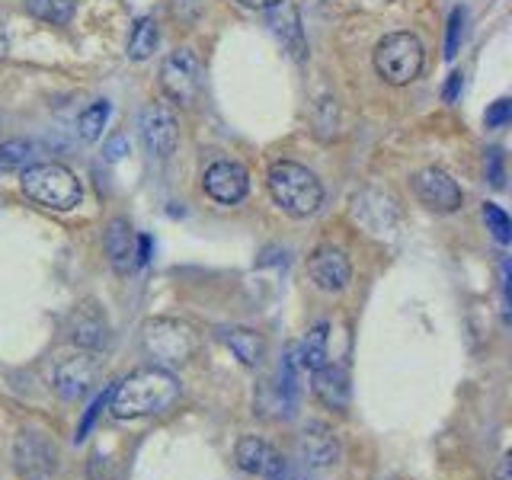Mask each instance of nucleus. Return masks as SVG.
Here are the masks:
<instances>
[{"mask_svg": "<svg viewBox=\"0 0 512 480\" xmlns=\"http://www.w3.org/2000/svg\"><path fill=\"white\" fill-rule=\"evenodd\" d=\"M109 397H112V388L109 391H103L100 397L93 400L90 404V410L84 413V420H80V426H77V442H84L87 439V432L93 429V423H96V416H100V410H106V404H109Z\"/></svg>", "mask_w": 512, "mask_h": 480, "instance_id": "nucleus-26", "label": "nucleus"}, {"mask_svg": "<svg viewBox=\"0 0 512 480\" xmlns=\"http://www.w3.org/2000/svg\"><path fill=\"white\" fill-rule=\"evenodd\" d=\"M311 375H314V384H311L314 397L327 410L343 413L349 407V397H352V384H349L346 368L336 365V362H327V365H320L317 372H311Z\"/></svg>", "mask_w": 512, "mask_h": 480, "instance_id": "nucleus-15", "label": "nucleus"}, {"mask_svg": "<svg viewBox=\"0 0 512 480\" xmlns=\"http://www.w3.org/2000/svg\"><path fill=\"white\" fill-rule=\"evenodd\" d=\"M458 93H461V74H452V77H448V84H445V100L455 103Z\"/></svg>", "mask_w": 512, "mask_h": 480, "instance_id": "nucleus-30", "label": "nucleus"}, {"mask_svg": "<svg viewBox=\"0 0 512 480\" xmlns=\"http://www.w3.org/2000/svg\"><path fill=\"white\" fill-rule=\"evenodd\" d=\"M32 157V144L29 141H4L0 144V173H20L29 167Z\"/></svg>", "mask_w": 512, "mask_h": 480, "instance_id": "nucleus-23", "label": "nucleus"}, {"mask_svg": "<svg viewBox=\"0 0 512 480\" xmlns=\"http://www.w3.org/2000/svg\"><path fill=\"white\" fill-rule=\"evenodd\" d=\"M151 260V237H138V266Z\"/></svg>", "mask_w": 512, "mask_h": 480, "instance_id": "nucleus-31", "label": "nucleus"}, {"mask_svg": "<svg viewBox=\"0 0 512 480\" xmlns=\"http://www.w3.org/2000/svg\"><path fill=\"white\" fill-rule=\"evenodd\" d=\"M423 42L413 32H391L375 48V71L381 74L384 84L407 87L423 71Z\"/></svg>", "mask_w": 512, "mask_h": 480, "instance_id": "nucleus-4", "label": "nucleus"}, {"mask_svg": "<svg viewBox=\"0 0 512 480\" xmlns=\"http://www.w3.org/2000/svg\"><path fill=\"white\" fill-rule=\"evenodd\" d=\"M509 464H512L509 455H503V458H500V468H496V480H512V477H509Z\"/></svg>", "mask_w": 512, "mask_h": 480, "instance_id": "nucleus-33", "label": "nucleus"}, {"mask_svg": "<svg viewBox=\"0 0 512 480\" xmlns=\"http://www.w3.org/2000/svg\"><path fill=\"white\" fill-rule=\"evenodd\" d=\"M13 461L23 480H48L58 468V452L42 432H20L13 445Z\"/></svg>", "mask_w": 512, "mask_h": 480, "instance_id": "nucleus-8", "label": "nucleus"}, {"mask_svg": "<svg viewBox=\"0 0 512 480\" xmlns=\"http://www.w3.org/2000/svg\"><path fill=\"white\" fill-rule=\"evenodd\" d=\"M103 244H106L109 263H112V269L119 272V276H125V272H132L138 266V234L125 218H112L109 221Z\"/></svg>", "mask_w": 512, "mask_h": 480, "instance_id": "nucleus-16", "label": "nucleus"}, {"mask_svg": "<svg viewBox=\"0 0 512 480\" xmlns=\"http://www.w3.org/2000/svg\"><path fill=\"white\" fill-rule=\"evenodd\" d=\"M218 340L234 352V359H240V365L247 368H260L266 362V336L253 327H221Z\"/></svg>", "mask_w": 512, "mask_h": 480, "instance_id": "nucleus-18", "label": "nucleus"}, {"mask_svg": "<svg viewBox=\"0 0 512 480\" xmlns=\"http://www.w3.org/2000/svg\"><path fill=\"white\" fill-rule=\"evenodd\" d=\"M244 7H250V10H272V7H279L282 0H240Z\"/></svg>", "mask_w": 512, "mask_h": 480, "instance_id": "nucleus-32", "label": "nucleus"}, {"mask_svg": "<svg viewBox=\"0 0 512 480\" xmlns=\"http://www.w3.org/2000/svg\"><path fill=\"white\" fill-rule=\"evenodd\" d=\"M141 141L151 157L167 160L176 151L180 141V122H176L173 109L167 103H151L141 112Z\"/></svg>", "mask_w": 512, "mask_h": 480, "instance_id": "nucleus-9", "label": "nucleus"}, {"mask_svg": "<svg viewBox=\"0 0 512 480\" xmlns=\"http://www.w3.org/2000/svg\"><path fill=\"white\" fill-rule=\"evenodd\" d=\"M106 119H109V103H106V100L90 103L84 112H80V119H77V132H80V138H84V141H96V138L103 135Z\"/></svg>", "mask_w": 512, "mask_h": 480, "instance_id": "nucleus-22", "label": "nucleus"}, {"mask_svg": "<svg viewBox=\"0 0 512 480\" xmlns=\"http://www.w3.org/2000/svg\"><path fill=\"white\" fill-rule=\"evenodd\" d=\"M100 372H103L100 356L90 349H77V352H71V356H61L55 362V368H52L55 391L64 400H77V397H84L96 388Z\"/></svg>", "mask_w": 512, "mask_h": 480, "instance_id": "nucleus-7", "label": "nucleus"}, {"mask_svg": "<svg viewBox=\"0 0 512 480\" xmlns=\"http://www.w3.org/2000/svg\"><path fill=\"white\" fill-rule=\"evenodd\" d=\"M144 349L160 365H186L199 349V336L189 324L173 317H157L144 324Z\"/></svg>", "mask_w": 512, "mask_h": 480, "instance_id": "nucleus-5", "label": "nucleus"}, {"mask_svg": "<svg viewBox=\"0 0 512 480\" xmlns=\"http://www.w3.org/2000/svg\"><path fill=\"white\" fill-rule=\"evenodd\" d=\"M484 221H487V231L500 240V244H509L512 240V221H509V215L503 212L500 205H493V202H487L484 205Z\"/></svg>", "mask_w": 512, "mask_h": 480, "instance_id": "nucleus-24", "label": "nucleus"}, {"mask_svg": "<svg viewBox=\"0 0 512 480\" xmlns=\"http://www.w3.org/2000/svg\"><path fill=\"white\" fill-rule=\"evenodd\" d=\"M487 164H490V183L496 189H503V154L500 151H487Z\"/></svg>", "mask_w": 512, "mask_h": 480, "instance_id": "nucleus-29", "label": "nucleus"}, {"mask_svg": "<svg viewBox=\"0 0 512 480\" xmlns=\"http://www.w3.org/2000/svg\"><path fill=\"white\" fill-rule=\"evenodd\" d=\"M157 42H160L157 23L151 20V16H141L132 29V36H128V58H135V61L151 58L157 52Z\"/></svg>", "mask_w": 512, "mask_h": 480, "instance_id": "nucleus-20", "label": "nucleus"}, {"mask_svg": "<svg viewBox=\"0 0 512 480\" xmlns=\"http://www.w3.org/2000/svg\"><path fill=\"white\" fill-rule=\"evenodd\" d=\"M266 480H298V477H295L292 471H288L285 464H282V468H279V471H272V474H269Z\"/></svg>", "mask_w": 512, "mask_h": 480, "instance_id": "nucleus-34", "label": "nucleus"}, {"mask_svg": "<svg viewBox=\"0 0 512 480\" xmlns=\"http://www.w3.org/2000/svg\"><path fill=\"white\" fill-rule=\"evenodd\" d=\"M461 36H464V10H452V16H448V36H445V58L448 61L458 55Z\"/></svg>", "mask_w": 512, "mask_h": 480, "instance_id": "nucleus-25", "label": "nucleus"}, {"mask_svg": "<svg viewBox=\"0 0 512 480\" xmlns=\"http://www.w3.org/2000/svg\"><path fill=\"white\" fill-rule=\"evenodd\" d=\"M413 192L429 212H439V215H452L461 208L464 196H461V186L439 167H426L413 176Z\"/></svg>", "mask_w": 512, "mask_h": 480, "instance_id": "nucleus-10", "label": "nucleus"}, {"mask_svg": "<svg viewBox=\"0 0 512 480\" xmlns=\"http://www.w3.org/2000/svg\"><path fill=\"white\" fill-rule=\"evenodd\" d=\"M330 327L327 324H314L308 330V336H304V343L298 352V365H301V372H317L320 365H327L330 362Z\"/></svg>", "mask_w": 512, "mask_h": 480, "instance_id": "nucleus-19", "label": "nucleus"}, {"mask_svg": "<svg viewBox=\"0 0 512 480\" xmlns=\"http://www.w3.org/2000/svg\"><path fill=\"white\" fill-rule=\"evenodd\" d=\"M308 279L320 288V292H343L352 279V266L343 250L320 247L308 260Z\"/></svg>", "mask_w": 512, "mask_h": 480, "instance_id": "nucleus-13", "label": "nucleus"}, {"mask_svg": "<svg viewBox=\"0 0 512 480\" xmlns=\"http://www.w3.org/2000/svg\"><path fill=\"white\" fill-rule=\"evenodd\" d=\"M4 52H7V39H4V32H0V58H4Z\"/></svg>", "mask_w": 512, "mask_h": 480, "instance_id": "nucleus-35", "label": "nucleus"}, {"mask_svg": "<svg viewBox=\"0 0 512 480\" xmlns=\"http://www.w3.org/2000/svg\"><path fill=\"white\" fill-rule=\"evenodd\" d=\"M205 192L221 205H237L240 199L247 196L250 189V176L247 170L237 164V160H215L212 167L205 170L202 176Z\"/></svg>", "mask_w": 512, "mask_h": 480, "instance_id": "nucleus-12", "label": "nucleus"}, {"mask_svg": "<svg viewBox=\"0 0 512 480\" xmlns=\"http://www.w3.org/2000/svg\"><path fill=\"white\" fill-rule=\"evenodd\" d=\"M509 119H512V100H506V96H503V100H496V103L487 109V125H490V128H503Z\"/></svg>", "mask_w": 512, "mask_h": 480, "instance_id": "nucleus-27", "label": "nucleus"}, {"mask_svg": "<svg viewBox=\"0 0 512 480\" xmlns=\"http://www.w3.org/2000/svg\"><path fill=\"white\" fill-rule=\"evenodd\" d=\"M77 0H26V10L42 23L64 26L74 16Z\"/></svg>", "mask_w": 512, "mask_h": 480, "instance_id": "nucleus-21", "label": "nucleus"}, {"mask_svg": "<svg viewBox=\"0 0 512 480\" xmlns=\"http://www.w3.org/2000/svg\"><path fill=\"white\" fill-rule=\"evenodd\" d=\"M234 461H237V468L244 471V474H253V477H269L272 471H279L282 468V458L279 452L272 448L266 439L260 436H244L237 442L234 448Z\"/></svg>", "mask_w": 512, "mask_h": 480, "instance_id": "nucleus-17", "label": "nucleus"}, {"mask_svg": "<svg viewBox=\"0 0 512 480\" xmlns=\"http://www.w3.org/2000/svg\"><path fill=\"white\" fill-rule=\"evenodd\" d=\"M298 452L311 468H330L340 458V439L327 423H308L298 436Z\"/></svg>", "mask_w": 512, "mask_h": 480, "instance_id": "nucleus-14", "label": "nucleus"}, {"mask_svg": "<svg viewBox=\"0 0 512 480\" xmlns=\"http://www.w3.org/2000/svg\"><path fill=\"white\" fill-rule=\"evenodd\" d=\"M269 196L285 215L308 218L324 202V186L308 167L295 164V160H276L269 167Z\"/></svg>", "mask_w": 512, "mask_h": 480, "instance_id": "nucleus-2", "label": "nucleus"}, {"mask_svg": "<svg viewBox=\"0 0 512 480\" xmlns=\"http://www.w3.org/2000/svg\"><path fill=\"white\" fill-rule=\"evenodd\" d=\"M160 90L173 103L192 106L202 93V61L192 48H176L160 64Z\"/></svg>", "mask_w": 512, "mask_h": 480, "instance_id": "nucleus-6", "label": "nucleus"}, {"mask_svg": "<svg viewBox=\"0 0 512 480\" xmlns=\"http://www.w3.org/2000/svg\"><path fill=\"white\" fill-rule=\"evenodd\" d=\"M106 160H119V157H125L128 154V135H122V132H116L109 141H106Z\"/></svg>", "mask_w": 512, "mask_h": 480, "instance_id": "nucleus-28", "label": "nucleus"}, {"mask_svg": "<svg viewBox=\"0 0 512 480\" xmlns=\"http://www.w3.org/2000/svg\"><path fill=\"white\" fill-rule=\"evenodd\" d=\"M68 336L77 349H90V352H100L109 346V320L106 311L100 308L96 301H84L77 304L74 314H71V324H68Z\"/></svg>", "mask_w": 512, "mask_h": 480, "instance_id": "nucleus-11", "label": "nucleus"}, {"mask_svg": "<svg viewBox=\"0 0 512 480\" xmlns=\"http://www.w3.org/2000/svg\"><path fill=\"white\" fill-rule=\"evenodd\" d=\"M180 397V381L164 368H138L112 388V416L116 420H141V416L164 413Z\"/></svg>", "mask_w": 512, "mask_h": 480, "instance_id": "nucleus-1", "label": "nucleus"}, {"mask_svg": "<svg viewBox=\"0 0 512 480\" xmlns=\"http://www.w3.org/2000/svg\"><path fill=\"white\" fill-rule=\"evenodd\" d=\"M20 186L26 199L42 208H52V212H71L84 199L80 180L64 164H29L23 170Z\"/></svg>", "mask_w": 512, "mask_h": 480, "instance_id": "nucleus-3", "label": "nucleus"}]
</instances>
